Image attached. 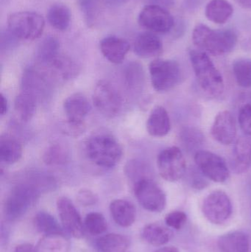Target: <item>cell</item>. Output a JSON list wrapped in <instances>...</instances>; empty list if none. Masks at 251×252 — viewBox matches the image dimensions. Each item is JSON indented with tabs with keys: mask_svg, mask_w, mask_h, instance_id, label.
Wrapping results in <instances>:
<instances>
[{
	"mask_svg": "<svg viewBox=\"0 0 251 252\" xmlns=\"http://www.w3.org/2000/svg\"><path fill=\"white\" fill-rule=\"evenodd\" d=\"M79 6L84 16L85 24L89 28L96 23L99 13L97 0H79Z\"/></svg>",
	"mask_w": 251,
	"mask_h": 252,
	"instance_id": "37",
	"label": "cell"
},
{
	"mask_svg": "<svg viewBox=\"0 0 251 252\" xmlns=\"http://www.w3.org/2000/svg\"><path fill=\"white\" fill-rule=\"evenodd\" d=\"M34 224L37 230L44 235L63 234V227L47 212L41 211L37 213L34 219Z\"/></svg>",
	"mask_w": 251,
	"mask_h": 252,
	"instance_id": "31",
	"label": "cell"
},
{
	"mask_svg": "<svg viewBox=\"0 0 251 252\" xmlns=\"http://www.w3.org/2000/svg\"><path fill=\"white\" fill-rule=\"evenodd\" d=\"M84 226L91 235H100L108 229L107 221L103 214L99 213H88L84 220Z\"/></svg>",
	"mask_w": 251,
	"mask_h": 252,
	"instance_id": "35",
	"label": "cell"
},
{
	"mask_svg": "<svg viewBox=\"0 0 251 252\" xmlns=\"http://www.w3.org/2000/svg\"><path fill=\"white\" fill-rule=\"evenodd\" d=\"M218 246L221 252H249V235L242 231L228 232L220 237Z\"/></svg>",
	"mask_w": 251,
	"mask_h": 252,
	"instance_id": "22",
	"label": "cell"
},
{
	"mask_svg": "<svg viewBox=\"0 0 251 252\" xmlns=\"http://www.w3.org/2000/svg\"><path fill=\"white\" fill-rule=\"evenodd\" d=\"M70 243L64 234L44 235L35 247L36 252H70Z\"/></svg>",
	"mask_w": 251,
	"mask_h": 252,
	"instance_id": "26",
	"label": "cell"
},
{
	"mask_svg": "<svg viewBox=\"0 0 251 252\" xmlns=\"http://www.w3.org/2000/svg\"><path fill=\"white\" fill-rule=\"evenodd\" d=\"M19 38L15 36L8 29L7 31H2L1 32V50H11L18 44Z\"/></svg>",
	"mask_w": 251,
	"mask_h": 252,
	"instance_id": "41",
	"label": "cell"
},
{
	"mask_svg": "<svg viewBox=\"0 0 251 252\" xmlns=\"http://www.w3.org/2000/svg\"><path fill=\"white\" fill-rule=\"evenodd\" d=\"M195 161L203 176L218 183L226 182L229 169L225 160L210 151L200 150L195 154Z\"/></svg>",
	"mask_w": 251,
	"mask_h": 252,
	"instance_id": "10",
	"label": "cell"
},
{
	"mask_svg": "<svg viewBox=\"0 0 251 252\" xmlns=\"http://www.w3.org/2000/svg\"><path fill=\"white\" fill-rule=\"evenodd\" d=\"M201 172L197 171L196 170H193L190 172L189 174V182L192 188L197 190H201L207 188L209 183L206 179L202 176Z\"/></svg>",
	"mask_w": 251,
	"mask_h": 252,
	"instance_id": "40",
	"label": "cell"
},
{
	"mask_svg": "<svg viewBox=\"0 0 251 252\" xmlns=\"http://www.w3.org/2000/svg\"><path fill=\"white\" fill-rule=\"evenodd\" d=\"M14 252H36V250L32 244H22L16 247Z\"/></svg>",
	"mask_w": 251,
	"mask_h": 252,
	"instance_id": "45",
	"label": "cell"
},
{
	"mask_svg": "<svg viewBox=\"0 0 251 252\" xmlns=\"http://www.w3.org/2000/svg\"><path fill=\"white\" fill-rule=\"evenodd\" d=\"M100 47L103 56L113 63H122L131 47L126 40L116 36L103 38Z\"/></svg>",
	"mask_w": 251,
	"mask_h": 252,
	"instance_id": "17",
	"label": "cell"
},
{
	"mask_svg": "<svg viewBox=\"0 0 251 252\" xmlns=\"http://www.w3.org/2000/svg\"><path fill=\"white\" fill-rule=\"evenodd\" d=\"M190 58L202 90L209 95L221 96L225 90L223 78L207 53L200 50H192L190 51Z\"/></svg>",
	"mask_w": 251,
	"mask_h": 252,
	"instance_id": "2",
	"label": "cell"
},
{
	"mask_svg": "<svg viewBox=\"0 0 251 252\" xmlns=\"http://www.w3.org/2000/svg\"><path fill=\"white\" fill-rule=\"evenodd\" d=\"M231 166L234 172L243 173L251 166V140L249 138L237 139L233 151Z\"/></svg>",
	"mask_w": 251,
	"mask_h": 252,
	"instance_id": "20",
	"label": "cell"
},
{
	"mask_svg": "<svg viewBox=\"0 0 251 252\" xmlns=\"http://www.w3.org/2000/svg\"><path fill=\"white\" fill-rule=\"evenodd\" d=\"M95 246L100 252H126L130 246V240L119 234H107L99 238Z\"/></svg>",
	"mask_w": 251,
	"mask_h": 252,
	"instance_id": "25",
	"label": "cell"
},
{
	"mask_svg": "<svg viewBox=\"0 0 251 252\" xmlns=\"http://www.w3.org/2000/svg\"><path fill=\"white\" fill-rule=\"evenodd\" d=\"M89 159L103 168H112L120 161L122 148L115 138L110 135H97L89 139L86 145Z\"/></svg>",
	"mask_w": 251,
	"mask_h": 252,
	"instance_id": "4",
	"label": "cell"
},
{
	"mask_svg": "<svg viewBox=\"0 0 251 252\" xmlns=\"http://www.w3.org/2000/svg\"><path fill=\"white\" fill-rule=\"evenodd\" d=\"M180 140L186 151L195 154L204 143L205 138L198 128L185 127L180 132Z\"/></svg>",
	"mask_w": 251,
	"mask_h": 252,
	"instance_id": "32",
	"label": "cell"
},
{
	"mask_svg": "<svg viewBox=\"0 0 251 252\" xmlns=\"http://www.w3.org/2000/svg\"><path fill=\"white\" fill-rule=\"evenodd\" d=\"M150 4L159 6L164 8H169L175 4V0H147Z\"/></svg>",
	"mask_w": 251,
	"mask_h": 252,
	"instance_id": "44",
	"label": "cell"
},
{
	"mask_svg": "<svg viewBox=\"0 0 251 252\" xmlns=\"http://www.w3.org/2000/svg\"><path fill=\"white\" fill-rule=\"evenodd\" d=\"M93 103L102 115L112 118L119 114L122 100L119 92L112 84L100 81L94 88Z\"/></svg>",
	"mask_w": 251,
	"mask_h": 252,
	"instance_id": "9",
	"label": "cell"
},
{
	"mask_svg": "<svg viewBox=\"0 0 251 252\" xmlns=\"http://www.w3.org/2000/svg\"><path fill=\"white\" fill-rule=\"evenodd\" d=\"M128 0H106L108 4L112 6H119L125 4Z\"/></svg>",
	"mask_w": 251,
	"mask_h": 252,
	"instance_id": "47",
	"label": "cell"
},
{
	"mask_svg": "<svg viewBox=\"0 0 251 252\" xmlns=\"http://www.w3.org/2000/svg\"><path fill=\"white\" fill-rule=\"evenodd\" d=\"M193 41L200 50L218 56L232 51L237 45V36L231 30H214L199 24L193 31Z\"/></svg>",
	"mask_w": 251,
	"mask_h": 252,
	"instance_id": "1",
	"label": "cell"
},
{
	"mask_svg": "<svg viewBox=\"0 0 251 252\" xmlns=\"http://www.w3.org/2000/svg\"><path fill=\"white\" fill-rule=\"evenodd\" d=\"M157 166L162 178L170 182L182 179L187 169L184 154L179 148L175 146L166 148L159 154Z\"/></svg>",
	"mask_w": 251,
	"mask_h": 252,
	"instance_id": "7",
	"label": "cell"
},
{
	"mask_svg": "<svg viewBox=\"0 0 251 252\" xmlns=\"http://www.w3.org/2000/svg\"><path fill=\"white\" fill-rule=\"evenodd\" d=\"M9 238H10V227L5 223H2L0 228V243L1 247L7 245Z\"/></svg>",
	"mask_w": 251,
	"mask_h": 252,
	"instance_id": "43",
	"label": "cell"
},
{
	"mask_svg": "<svg viewBox=\"0 0 251 252\" xmlns=\"http://www.w3.org/2000/svg\"><path fill=\"white\" fill-rule=\"evenodd\" d=\"M214 139L224 145L232 143L237 136V124L234 116L228 111L220 112L211 129Z\"/></svg>",
	"mask_w": 251,
	"mask_h": 252,
	"instance_id": "15",
	"label": "cell"
},
{
	"mask_svg": "<svg viewBox=\"0 0 251 252\" xmlns=\"http://www.w3.org/2000/svg\"><path fill=\"white\" fill-rule=\"evenodd\" d=\"M170 128V119L166 109L162 106L155 107L147 121L149 134L154 137H163L169 133Z\"/></svg>",
	"mask_w": 251,
	"mask_h": 252,
	"instance_id": "19",
	"label": "cell"
},
{
	"mask_svg": "<svg viewBox=\"0 0 251 252\" xmlns=\"http://www.w3.org/2000/svg\"><path fill=\"white\" fill-rule=\"evenodd\" d=\"M134 52L137 56L144 59L157 57L163 52V44L154 32H142L136 38Z\"/></svg>",
	"mask_w": 251,
	"mask_h": 252,
	"instance_id": "18",
	"label": "cell"
},
{
	"mask_svg": "<svg viewBox=\"0 0 251 252\" xmlns=\"http://www.w3.org/2000/svg\"><path fill=\"white\" fill-rule=\"evenodd\" d=\"M53 68L57 73L60 74L63 78H74L78 72V66L75 62L66 56L59 55L48 66Z\"/></svg>",
	"mask_w": 251,
	"mask_h": 252,
	"instance_id": "34",
	"label": "cell"
},
{
	"mask_svg": "<svg viewBox=\"0 0 251 252\" xmlns=\"http://www.w3.org/2000/svg\"><path fill=\"white\" fill-rule=\"evenodd\" d=\"M139 23L150 32L167 33L174 26V19L166 8L153 4L145 6L139 15Z\"/></svg>",
	"mask_w": 251,
	"mask_h": 252,
	"instance_id": "12",
	"label": "cell"
},
{
	"mask_svg": "<svg viewBox=\"0 0 251 252\" xmlns=\"http://www.w3.org/2000/svg\"><path fill=\"white\" fill-rule=\"evenodd\" d=\"M233 72L236 81L243 88L251 87V59H239L233 63Z\"/></svg>",
	"mask_w": 251,
	"mask_h": 252,
	"instance_id": "33",
	"label": "cell"
},
{
	"mask_svg": "<svg viewBox=\"0 0 251 252\" xmlns=\"http://www.w3.org/2000/svg\"><path fill=\"white\" fill-rule=\"evenodd\" d=\"M57 208L63 229L73 238H83L84 225L72 201L67 197H60L57 201Z\"/></svg>",
	"mask_w": 251,
	"mask_h": 252,
	"instance_id": "14",
	"label": "cell"
},
{
	"mask_svg": "<svg viewBox=\"0 0 251 252\" xmlns=\"http://www.w3.org/2000/svg\"><path fill=\"white\" fill-rule=\"evenodd\" d=\"M143 240L154 247H162L167 244L172 237L170 229L160 223H150L143 228L141 232Z\"/></svg>",
	"mask_w": 251,
	"mask_h": 252,
	"instance_id": "24",
	"label": "cell"
},
{
	"mask_svg": "<svg viewBox=\"0 0 251 252\" xmlns=\"http://www.w3.org/2000/svg\"><path fill=\"white\" fill-rule=\"evenodd\" d=\"M66 149L60 145H53L44 153V161L48 165H60L67 160Z\"/></svg>",
	"mask_w": 251,
	"mask_h": 252,
	"instance_id": "36",
	"label": "cell"
},
{
	"mask_svg": "<svg viewBox=\"0 0 251 252\" xmlns=\"http://www.w3.org/2000/svg\"><path fill=\"white\" fill-rule=\"evenodd\" d=\"M41 191L29 182L16 185L7 195L3 213L7 221H14L25 216L38 201Z\"/></svg>",
	"mask_w": 251,
	"mask_h": 252,
	"instance_id": "3",
	"label": "cell"
},
{
	"mask_svg": "<svg viewBox=\"0 0 251 252\" xmlns=\"http://www.w3.org/2000/svg\"><path fill=\"white\" fill-rule=\"evenodd\" d=\"M233 12V6L227 0H211L206 5L205 14L211 22L222 25L230 19Z\"/></svg>",
	"mask_w": 251,
	"mask_h": 252,
	"instance_id": "23",
	"label": "cell"
},
{
	"mask_svg": "<svg viewBox=\"0 0 251 252\" xmlns=\"http://www.w3.org/2000/svg\"><path fill=\"white\" fill-rule=\"evenodd\" d=\"M239 124L243 133L251 137V104L242 106L239 112Z\"/></svg>",
	"mask_w": 251,
	"mask_h": 252,
	"instance_id": "38",
	"label": "cell"
},
{
	"mask_svg": "<svg viewBox=\"0 0 251 252\" xmlns=\"http://www.w3.org/2000/svg\"><path fill=\"white\" fill-rule=\"evenodd\" d=\"M60 44L57 38L53 36L46 37L38 47L37 58L43 66H48L59 56Z\"/></svg>",
	"mask_w": 251,
	"mask_h": 252,
	"instance_id": "30",
	"label": "cell"
},
{
	"mask_svg": "<svg viewBox=\"0 0 251 252\" xmlns=\"http://www.w3.org/2000/svg\"><path fill=\"white\" fill-rule=\"evenodd\" d=\"M37 99L32 94L23 91L16 97L15 110L24 122L32 119L36 109Z\"/></svg>",
	"mask_w": 251,
	"mask_h": 252,
	"instance_id": "29",
	"label": "cell"
},
{
	"mask_svg": "<svg viewBox=\"0 0 251 252\" xmlns=\"http://www.w3.org/2000/svg\"><path fill=\"white\" fill-rule=\"evenodd\" d=\"M237 1L243 7L246 8H251V0H237Z\"/></svg>",
	"mask_w": 251,
	"mask_h": 252,
	"instance_id": "49",
	"label": "cell"
},
{
	"mask_svg": "<svg viewBox=\"0 0 251 252\" xmlns=\"http://www.w3.org/2000/svg\"><path fill=\"white\" fill-rule=\"evenodd\" d=\"M71 11L64 4H53L47 12V19L52 27L59 31L68 29L71 22Z\"/></svg>",
	"mask_w": 251,
	"mask_h": 252,
	"instance_id": "27",
	"label": "cell"
},
{
	"mask_svg": "<svg viewBox=\"0 0 251 252\" xmlns=\"http://www.w3.org/2000/svg\"><path fill=\"white\" fill-rule=\"evenodd\" d=\"M187 216L182 211H173L167 215L165 223L169 227L180 230L186 224Z\"/></svg>",
	"mask_w": 251,
	"mask_h": 252,
	"instance_id": "39",
	"label": "cell"
},
{
	"mask_svg": "<svg viewBox=\"0 0 251 252\" xmlns=\"http://www.w3.org/2000/svg\"><path fill=\"white\" fill-rule=\"evenodd\" d=\"M22 147L20 142L14 138L5 136L0 142V159L4 164L17 162L22 157Z\"/></svg>",
	"mask_w": 251,
	"mask_h": 252,
	"instance_id": "28",
	"label": "cell"
},
{
	"mask_svg": "<svg viewBox=\"0 0 251 252\" xmlns=\"http://www.w3.org/2000/svg\"><path fill=\"white\" fill-rule=\"evenodd\" d=\"M134 194L140 205L147 211L161 213L166 207V195L157 184L148 178L134 183Z\"/></svg>",
	"mask_w": 251,
	"mask_h": 252,
	"instance_id": "8",
	"label": "cell"
},
{
	"mask_svg": "<svg viewBox=\"0 0 251 252\" xmlns=\"http://www.w3.org/2000/svg\"><path fill=\"white\" fill-rule=\"evenodd\" d=\"M38 69L30 67L27 69L22 78L23 91L33 95L37 100L47 97L49 94L48 81Z\"/></svg>",
	"mask_w": 251,
	"mask_h": 252,
	"instance_id": "16",
	"label": "cell"
},
{
	"mask_svg": "<svg viewBox=\"0 0 251 252\" xmlns=\"http://www.w3.org/2000/svg\"><path fill=\"white\" fill-rule=\"evenodd\" d=\"M109 208L113 220L119 226L129 227L135 222L137 210L130 201L124 199L113 200Z\"/></svg>",
	"mask_w": 251,
	"mask_h": 252,
	"instance_id": "21",
	"label": "cell"
},
{
	"mask_svg": "<svg viewBox=\"0 0 251 252\" xmlns=\"http://www.w3.org/2000/svg\"><path fill=\"white\" fill-rule=\"evenodd\" d=\"M154 252H179L178 249L173 247H163V248L159 249Z\"/></svg>",
	"mask_w": 251,
	"mask_h": 252,
	"instance_id": "48",
	"label": "cell"
},
{
	"mask_svg": "<svg viewBox=\"0 0 251 252\" xmlns=\"http://www.w3.org/2000/svg\"><path fill=\"white\" fill-rule=\"evenodd\" d=\"M1 115H4L7 113V109H8V104H7V99L4 97L2 94H1Z\"/></svg>",
	"mask_w": 251,
	"mask_h": 252,
	"instance_id": "46",
	"label": "cell"
},
{
	"mask_svg": "<svg viewBox=\"0 0 251 252\" xmlns=\"http://www.w3.org/2000/svg\"><path fill=\"white\" fill-rule=\"evenodd\" d=\"M78 203L83 207H90L97 202V197L94 192L88 189H83L78 192L77 196Z\"/></svg>",
	"mask_w": 251,
	"mask_h": 252,
	"instance_id": "42",
	"label": "cell"
},
{
	"mask_svg": "<svg viewBox=\"0 0 251 252\" xmlns=\"http://www.w3.org/2000/svg\"><path fill=\"white\" fill-rule=\"evenodd\" d=\"M153 88L158 92L173 89L181 79V68L178 62L167 59H156L149 66Z\"/></svg>",
	"mask_w": 251,
	"mask_h": 252,
	"instance_id": "6",
	"label": "cell"
},
{
	"mask_svg": "<svg viewBox=\"0 0 251 252\" xmlns=\"http://www.w3.org/2000/svg\"><path fill=\"white\" fill-rule=\"evenodd\" d=\"M44 26V18L35 12H16L7 19V29L19 40L37 39L42 35Z\"/></svg>",
	"mask_w": 251,
	"mask_h": 252,
	"instance_id": "5",
	"label": "cell"
},
{
	"mask_svg": "<svg viewBox=\"0 0 251 252\" xmlns=\"http://www.w3.org/2000/svg\"><path fill=\"white\" fill-rule=\"evenodd\" d=\"M202 211L206 219L214 224H222L232 213V204L228 195L222 190H215L205 198Z\"/></svg>",
	"mask_w": 251,
	"mask_h": 252,
	"instance_id": "11",
	"label": "cell"
},
{
	"mask_svg": "<svg viewBox=\"0 0 251 252\" xmlns=\"http://www.w3.org/2000/svg\"><path fill=\"white\" fill-rule=\"evenodd\" d=\"M63 109L67 118L69 131L82 132L84 121L91 111L88 99L82 93L71 94L65 100Z\"/></svg>",
	"mask_w": 251,
	"mask_h": 252,
	"instance_id": "13",
	"label": "cell"
}]
</instances>
